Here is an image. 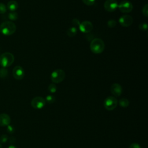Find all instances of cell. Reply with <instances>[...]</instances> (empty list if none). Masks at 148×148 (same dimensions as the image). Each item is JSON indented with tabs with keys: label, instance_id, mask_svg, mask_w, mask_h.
<instances>
[{
	"label": "cell",
	"instance_id": "obj_29",
	"mask_svg": "<svg viewBox=\"0 0 148 148\" xmlns=\"http://www.w3.org/2000/svg\"><path fill=\"white\" fill-rule=\"evenodd\" d=\"M129 148H141L140 146L137 143H132L129 146Z\"/></svg>",
	"mask_w": 148,
	"mask_h": 148
},
{
	"label": "cell",
	"instance_id": "obj_1",
	"mask_svg": "<svg viewBox=\"0 0 148 148\" xmlns=\"http://www.w3.org/2000/svg\"><path fill=\"white\" fill-rule=\"evenodd\" d=\"M16 30V24L11 21H5L0 25V32L5 36L13 35Z\"/></svg>",
	"mask_w": 148,
	"mask_h": 148
},
{
	"label": "cell",
	"instance_id": "obj_12",
	"mask_svg": "<svg viewBox=\"0 0 148 148\" xmlns=\"http://www.w3.org/2000/svg\"><path fill=\"white\" fill-rule=\"evenodd\" d=\"M110 91L113 95L119 97L122 94L123 88L120 84L118 83H113L110 87Z\"/></svg>",
	"mask_w": 148,
	"mask_h": 148
},
{
	"label": "cell",
	"instance_id": "obj_25",
	"mask_svg": "<svg viewBox=\"0 0 148 148\" xmlns=\"http://www.w3.org/2000/svg\"><path fill=\"white\" fill-rule=\"evenodd\" d=\"M6 131L9 134H13L14 133V132L15 131V128L12 125H8V126H6Z\"/></svg>",
	"mask_w": 148,
	"mask_h": 148
},
{
	"label": "cell",
	"instance_id": "obj_11",
	"mask_svg": "<svg viewBox=\"0 0 148 148\" xmlns=\"http://www.w3.org/2000/svg\"><path fill=\"white\" fill-rule=\"evenodd\" d=\"M79 28L81 32L83 33H89L92 30L93 25L89 21H83L80 24Z\"/></svg>",
	"mask_w": 148,
	"mask_h": 148
},
{
	"label": "cell",
	"instance_id": "obj_4",
	"mask_svg": "<svg viewBox=\"0 0 148 148\" xmlns=\"http://www.w3.org/2000/svg\"><path fill=\"white\" fill-rule=\"evenodd\" d=\"M65 78V72L61 69H57L52 72L50 75L51 80L54 83H59L62 82Z\"/></svg>",
	"mask_w": 148,
	"mask_h": 148
},
{
	"label": "cell",
	"instance_id": "obj_15",
	"mask_svg": "<svg viewBox=\"0 0 148 148\" xmlns=\"http://www.w3.org/2000/svg\"><path fill=\"white\" fill-rule=\"evenodd\" d=\"M118 103H119V105L122 108H127L128 106V105L130 104L129 101L127 98H121L119 101Z\"/></svg>",
	"mask_w": 148,
	"mask_h": 148
},
{
	"label": "cell",
	"instance_id": "obj_9",
	"mask_svg": "<svg viewBox=\"0 0 148 148\" xmlns=\"http://www.w3.org/2000/svg\"><path fill=\"white\" fill-rule=\"evenodd\" d=\"M13 76L16 80H21L24 78L25 75V72L24 69L19 65L16 66L12 71Z\"/></svg>",
	"mask_w": 148,
	"mask_h": 148
},
{
	"label": "cell",
	"instance_id": "obj_18",
	"mask_svg": "<svg viewBox=\"0 0 148 148\" xmlns=\"http://www.w3.org/2000/svg\"><path fill=\"white\" fill-rule=\"evenodd\" d=\"M46 102H47L48 103H53L56 101V98L54 95H48L46 96L45 98Z\"/></svg>",
	"mask_w": 148,
	"mask_h": 148
},
{
	"label": "cell",
	"instance_id": "obj_30",
	"mask_svg": "<svg viewBox=\"0 0 148 148\" xmlns=\"http://www.w3.org/2000/svg\"><path fill=\"white\" fill-rule=\"evenodd\" d=\"M16 138H15V137L14 136H12V137H10V139H9V142H10V143H11L12 145H13V143H14L15 142H16Z\"/></svg>",
	"mask_w": 148,
	"mask_h": 148
},
{
	"label": "cell",
	"instance_id": "obj_6",
	"mask_svg": "<svg viewBox=\"0 0 148 148\" xmlns=\"http://www.w3.org/2000/svg\"><path fill=\"white\" fill-rule=\"evenodd\" d=\"M31 104L32 108L36 109H40L45 106L46 101L42 97H36L32 99Z\"/></svg>",
	"mask_w": 148,
	"mask_h": 148
},
{
	"label": "cell",
	"instance_id": "obj_24",
	"mask_svg": "<svg viewBox=\"0 0 148 148\" xmlns=\"http://www.w3.org/2000/svg\"><path fill=\"white\" fill-rule=\"evenodd\" d=\"M8 140V136L6 134H3L0 137V143H5Z\"/></svg>",
	"mask_w": 148,
	"mask_h": 148
},
{
	"label": "cell",
	"instance_id": "obj_23",
	"mask_svg": "<svg viewBox=\"0 0 148 148\" xmlns=\"http://www.w3.org/2000/svg\"><path fill=\"white\" fill-rule=\"evenodd\" d=\"M139 28L141 30V31H146L147 30V24L146 23H140L139 26H138Z\"/></svg>",
	"mask_w": 148,
	"mask_h": 148
},
{
	"label": "cell",
	"instance_id": "obj_8",
	"mask_svg": "<svg viewBox=\"0 0 148 148\" xmlns=\"http://www.w3.org/2000/svg\"><path fill=\"white\" fill-rule=\"evenodd\" d=\"M103 6L105 10L109 12H113L118 8V3L116 0H106Z\"/></svg>",
	"mask_w": 148,
	"mask_h": 148
},
{
	"label": "cell",
	"instance_id": "obj_26",
	"mask_svg": "<svg viewBox=\"0 0 148 148\" xmlns=\"http://www.w3.org/2000/svg\"><path fill=\"white\" fill-rule=\"evenodd\" d=\"M142 14L145 16L147 17L148 16V4H146L142 8Z\"/></svg>",
	"mask_w": 148,
	"mask_h": 148
},
{
	"label": "cell",
	"instance_id": "obj_14",
	"mask_svg": "<svg viewBox=\"0 0 148 148\" xmlns=\"http://www.w3.org/2000/svg\"><path fill=\"white\" fill-rule=\"evenodd\" d=\"M18 7V4L17 1L12 0L8 2L6 8L7 9H8L10 12H15Z\"/></svg>",
	"mask_w": 148,
	"mask_h": 148
},
{
	"label": "cell",
	"instance_id": "obj_19",
	"mask_svg": "<svg viewBox=\"0 0 148 148\" xmlns=\"http://www.w3.org/2000/svg\"><path fill=\"white\" fill-rule=\"evenodd\" d=\"M8 71L6 69V68H0V77L5 78L8 76Z\"/></svg>",
	"mask_w": 148,
	"mask_h": 148
},
{
	"label": "cell",
	"instance_id": "obj_10",
	"mask_svg": "<svg viewBox=\"0 0 148 148\" xmlns=\"http://www.w3.org/2000/svg\"><path fill=\"white\" fill-rule=\"evenodd\" d=\"M119 22L121 26L127 27L131 25L133 23V18L131 16L125 14L121 16L119 18Z\"/></svg>",
	"mask_w": 148,
	"mask_h": 148
},
{
	"label": "cell",
	"instance_id": "obj_2",
	"mask_svg": "<svg viewBox=\"0 0 148 148\" xmlns=\"http://www.w3.org/2000/svg\"><path fill=\"white\" fill-rule=\"evenodd\" d=\"M90 47L93 53L100 54L104 50L105 43L101 39L95 38L91 40Z\"/></svg>",
	"mask_w": 148,
	"mask_h": 148
},
{
	"label": "cell",
	"instance_id": "obj_27",
	"mask_svg": "<svg viewBox=\"0 0 148 148\" xmlns=\"http://www.w3.org/2000/svg\"><path fill=\"white\" fill-rule=\"evenodd\" d=\"M82 1L85 5L87 6H92L95 2V0H82Z\"/></svg>",
	"mask_w": 148,
	"mask_h": 148
},
{
	"label": "cell",
	"instance_id": "obj_32",
	"mask_svg": "<svg viewBox=\"0 0 148 148\" xmlns=\"http://www.w3.org/2000/svg\"><path fill=\"white\" fill-rule=\"evenodd\" d=\"M0 148H2V145H1V143H0Z\"/></svg>",
	"mask_w": 148,
	"mask_h": 148
},
{
	"label": "cell",
	"instance_id": "obj_21",
	"mask_svg": "<svg viewBox=\"0 0 148 148\" xmlns=\"http://www.w3.org/2000/svg\"><path fill=\"white\" fill-rule=\"evenodd\" d=\"M116 21L113 19H110L107 22L108 27L109 28H113L116 25Z\"/></svg>",
	"mask_w": 148,
	"mask_h": 148
},
{
	"label": "cell",
	"instance_id": "obj_28",
	"mask_svg": "<svg viewBox=\"0 0 148 148\" xmlns=\"http://www.w3.org/2000/svg\"><path fill=\"white\" fill-rule=\"evenodd\" d=\"M72 24L73 25H75V26H79V25H80V21H79V20H78V19H77V18H74V19H73L72 20Z\"/></svg>",
	"mask_w": 148,
	"mask_h": 148
},
{
	"label": "cell",
	"instance_id": "obj_31",
	"mask_svg": "<svg viewBox=\"0 0 148 148\" xmlns=\"http://www.w3.org/2000/svg\"><path fill=\"white\" fill-rule=\"evenodd\" d=\"M8 148H17L16 146H14V145H10Z\"/></svg>",
	"mask_w": 148,
	"mask_h": 148
},
{
	"label": "cell",
	"instance_id": "obj_5",
	"mask_svg": "<svg viewBox=\"0 0 148 148\" xmlns=\"http://www.w3.org/2000/svg\"><path fill=\"white\" fill-rule=\"evenodd\" d=\"M118 103L117 99L113 96H109L105 98L103 102L105 108L108 110H112L114 109Z\"/></svg>",
	"mask_w": 148,
	"mask_h": 148
},
{
	"label": "cell",
	"instance_id": "obj_16",
	"mask_svg": "<svg viewBox=\"0 0 148 148\" xmlns=\"http://www.w3.org/2000/svg\"><path fill=\"white\" fill-rule=\"evenodd\" d=\"M77 32V28L75 27H72L68 29L67 35L70 37H73L76 35Z\"/></svg>",
	"mask_w": 148,
	"mask_h": 148
},
{
	"label": "cell",
	"instance_id": "obj_20",
	"mask_svg": "<svg viewBox=\"0 0 148 148\" xmlns=\"http://www.w3.org/2000/svg\"><path fill=\"white\" fill-rule=\"evenodd\" d=\"M48 90H49V91L51 93H54L56 92L57 91V86H56L55 84L54 83H51V84H50L49 87H48Z\"/></svg>",
	"mask_w": 148,
	"mask_h": 148
},
{
	"label": "cell",
	"instance_id": "obj_7",
	"mask_svg": "<svg viewBox=\"0 0 148 148\" xmlns=\"http://www.w3.org/2000/svg\"><path fill=\"white\" fill-rule=\"evenodd\" d=\"M117 8L123 13H130L133 9V5L131 2L124 0L118 4Z\"/></svg>",
	"mask_w": 148,
	"mask_h": 148
},
{
	"label": "cell",
	"instance_id": "obj_22",
	"mask_svg": "<svg viewBox=\"0 0 148 148\" xmlns=\"http://www.w3.org/2000/svg\"><path fill=\"white\" fill-rule=\"evenodd\" d=\"M6 6L4 3L0 2V14H4L5 13H6Z\"/></svg>",
	"mask_w": 148,
	"mask_h": 148
},
{
	"label": "cell",
	"instance_id": "obj_3",
	"mask_svg": "<svg viewBox=\"0 0 148 148\" xmlns=\"http://www.w3.org/2000/svg\"><path fill=\"white\" fill-rule=\"evenodd\" d=\"M14 61L13 54L10 52H5L0 56V65L2 68L10 66Z\"/></svg>",
	"mask_w": 148,
	"mask_h": 148
},
{
	"label": "cell",
	"instance_id": "obj_13",
	"mask_svg": "<svg viewBox=\"0 0 148 148\" xmlns=\"http://www.w3.org/2000/svg\"><path fill=\"white\" fill-rule=\"evenodd\" d=\"M11 119L10 116L6 113L0 114V126L5 127L10 124Z\"/></svg>",
	"mask_w": 148,
	"mask_h": 148
},
{
	"label": "cell",
	"instance_id": "obj_17",
	"mask_svg": "<svg viewBox=\"0 0 148 148\" xmlns=\"http://www.w3.org/2000/svg\"><path fill=\"white\" fill-rule=\"evenodd\" d=\"M8 17L11 21H15L18 18V14L16 12H10L8 14Z\"/></svg>",
	"mask_w": 148,
	"mask_h": 148
}]
</instances>
